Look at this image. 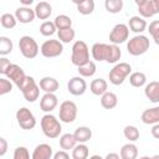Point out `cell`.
Segmentation results:
<instances>
[{"instance_id":"1","label":"cell","mask_w":159,"mask_h":159,"mask_svg":"<svg viewBox=\"0 0 159 159\" xmlns=\"http://www.w3.org/2000/svg\"><path fill=\"white\" fill-rule=\"evenodd\" d=\"M41 129H42V133L47 138L55 139V138L60 137L61 130H62V127H61L60 120L53 114L47 113V114H45L41 118Z\"/></svg>"},{"instance_id":"2","label":"cell","mask_w":159,"mask_h":159,"mask_svg":"<svg viewBox=\"0 0 159 159\" xmlns=\"http://www.w3.org/2000/svg\"><path fill=\"white\" fill-rule=\"evenodd\" d=\"M149 46H150L149 39L142 34H138L128 41L127 51L132 56H140V55H144L149 50Z\"/></svg>"},{"instance_id":"3","label":"cell","mask_w":159,"mask_h":159,"mask_svg":"<svg viewBox=\"0 0 159 159\" xmlns=\"http://www.w3.org/2000/svg\"><path fill=\"white\" fill-rule=\"evenodd\" d=\"M89 61V50L84 41L78 40L72 45V53H71V62L75 66H82Z\"/></svg>"},{"instance_id":"4","label":"cell","mask_w":159,"mask_h":159,"mask_svg":"<svg viewBox=\"0 0 159 159\" xmlns=\"http://www.w3.org/2000/svg\"><path fill=\"white\" fill-rule=\"evenodd\" d=\"M130 72H132V67L129 63L119 62L114 65L113 68L109 71V82L114 86H119L125 81V78L130 75Z\"/></svg>"},{"instance_id":"5","label":"cell","mask_w":159,"mask_h":159,"mask_svg":"<svg viewBox=\"0 0 159 159\" xmlns=\"http://www.w3.org/2000/svg\"><path fill=\"white\" fill-rule=\"evenodd\" d=\"M19 48H20L21 55L25 58H29V60L35 58L39 55V51H40L36 40L34 37H31V36H27V35L20 37V40H19Z\"/></svg>"},{"instance_id":"6","label":"cell","mask_w":159,"mask_h":159,"mask_svg":"<svg viewBox=\"0 0 159 159\" xmlns=\"http://www.w3.org/2000/svg\"><path fill=\"white\" fill-rule=\"evenodd\" d=\"M19 89L21 91L24 98L31 103L35 102L40 96V86H37L36 81L31 76H26V78L24 80V82Z\"/></svg>"},{"instance_id":"7","label":"cell","mask_w":159,"mask_h":159,"mask_svg":"<svg viewBox=\"0 0 159 159\" xmlns=\"http://www.w3.org/2000/svg\"><path fill=\"white\" fill-rule=\"evenodd\" d=\"M41 55L46 58L58 57L63 52V45L60 40H46L40 47Z\"/></svg>"},{"instance_id":"8","label":"cell","mask_w":159,"mask_h":159,"mask_svg":"<svg viewBox=\"0 0 159 159\" xmlns=\"http://www.w3.org/2000/svg\"><path fill=\"white\" fill-rule=\"evenodd\" d=\"M60 120L63 123H72L77 118V106L72 101H65L60 104L58 109Z\"/></svg>"},{"instance_id":"9","label":"cell","mask_w":159,"mask_h":159,"mask_svg":"<svg viewBox=\"0 0 159 159\" xmlns=\"http://www.w3.org/2000/svg\"><path fill=\"white\" fill-rule=\"evenodd\" d=\"M16 120H17L19 125L25 130L34 129L35 125H36V118H35L34 113L26 107H21L20 109H17Z\"/></svg>"},{"instance_id":"10","label":"cell","mask_w":159,"mask_h":159,"mask_svg":"<svg viewBox=\"0 0 159 159\" xmlns=\"http://www.w3.org/2000/svg\"><path fill=\"white\" fill-rule=\"evenodd\" d=\"M129 37V27L125 24H117L113 26L112 31L109 32V41L112 43L119 45L128 40Z\"/></svg>"},{"instance_id":"11","label":"cell","mask_w":159,"mask_h":159,"mask_svg":"<svg viewBox=\"0 0 159 159\" xmlns=\"http://www.w3.org/2000/svg\"><path fill=\"white\" fill-rule=\"evenodd\" d=\"M4 75H5L10 81H12V83H14L17 88H20V86L22 84L24 80L26 78V75H25L24 70H22L19 65H16V63H10V65L7 66V68L5 70Z\"/></svg>"},{"instance_id":"12","label":"cell","mask_w":159,"mask_h":159,"mask_svg":"<svg viewBox=\"0 0 159 159\" xmlns=\"http://www.w3.org/2000/svg\"><path fill=\"white\" fill-rule=\"evenodd\" d=\"M67 89L72 96H82L87 89V83L82 76H76L68 81Z\"/></svg>"},{"instance_id":"13","label":"cell","mask_w":159,"mask_h":159,"mask_svg":"<svg viewBox=\"0 0 159 159\" xmlns=\"http://www.w3.org/2000/svg\"><path fill=\"white\" fill-rule=\"evenodd\" d=\"M57 104H58L57 96L55 93H51V92H45V94L40 99V108L45 113L52 112L57 107Z\"/></svg>"},{"instance_id":"14","label":"cell","mask_w":159,"mask_h":159,"mask_svg":"<svg viewBox=\"0 0 159 159\" xmlns=\"http://www.w3.org/2000/svg\"><path fill=\"white\" fill-rule=\"evenodd\" d=\"M15 16H16L19 22H21V24H30V22H32L35 20L36 14H35V9H31L30 6H21V7L16 9Z\"/></svg>"},{"instance_id":"15","label":"cell","mask_w":159,"mask_h":159,"mask_svg":"<svg viewBox=\"0 0 159 159\" xmlns=\"http://www.w3.org/2000/svg\"><path fill=\"white\" fill-rule=\"evenodd\" d=\"M108 52H109V45L103 43V42H96L91 48V53H92L93 60H96L98 62L106 61L108 57Z\"/></svg>"},{"instance_id":"16","label":"cell","mask_w":159,"mask_h":159,"mask_svg":"<svg viewBox=\"0 0 159 159\" xmlns=\"http://www.w3.org/2000/svg\"><path fill=\"white\" fill-rule=\"evenodd\" d=\"M53 158V150L50 144L42 143L36 145L32 153V159H51Z\"/></svg>"},{"instance_id":"17","label":"cell","mask_w":159,"mask_h":159,"mask_svg":"<svg viewBox=\"0 0 159 159\" xmlns=\"http://www.w3.org/2000/svg\"><path fill=\"white\" fill-rule=\"evenodd\" d=\"M144 94L150 102L158 103L159 102V81H152L148 84H145Z\"/></svg>"},{"instance_id":"18","label":"cell","mask_w":159,"mask_h":159,"mask_svg":"<svg viewBox=\"0 0 159 159\" xmlns=\"http://www.w3.org/2000/svg\"><path fill=\"white\" fill-rule=\"evenodd\" d=\"M147 21L144 20V17L142 16H132L128 21V27L130 31H133L134 34H142L143 31L147 30Z\"/></svg>"},{"instance_id":"19","label":"cell","mask_w":159,"mask_h":159,"mask_svg":"<svg viewBox=\"0 0 159 159\" xmlns=\"http://www.w3.org/2000/svg\"><path fill=\"white\" fill-rule=\"evenodd\" d=\"M142 122L144 124H155L159 123V107L148 108L142 113Z\"/></svg>"},{"instance_id":"20","label":"cell","mask_w":159,"mask_h":159,"mask_svg":"<svg viewBox=\"0 0 159 159\" xmlns=\"http://www.w3.org/2000/svg\"><path fill=\"white\" fill-rule=\"evenodd\" d=\"M40 88L43 91V92H51V93H55L60 84H58V81L53 77H50V76H46V77H42L40 80Z\"/></svg>"},{"instance_id":"21","label":"cell","mask_w":159,"mask_h":159,"mask_svg":"<svg viewBox=\"0 0 159 159\" xmlns=\"http://www.w3.org/2000/svg\"><path fill=\"white\" fill-rule=\"evenodd\" d=\"M35 14L36 17L40 20H46L50 17V15L52 14V6L47 2V1H40L36 6H35Z\"/></svg>"},{"instance_id":"22","label":"cell","mask_w":159,"mask_h":159,"mask_svg":"<svg viewBox=\"0 0 159 159\" xmlns=\"http://www.w3.org/2000/svg\"><path fill=\"white\" fill-rule=\"evenodd\" d=\"M118 103V98H117V94L113 93V92H104L102 96H101V106L104 108V109H113Z\"/></svg>"},{"instance_id":"23","label":"cell","mask_w":159,"mask_h":159,"mask_svg":"<svg viewBox=\"0 0 159 159\" xmlns=\"http://www.w3.org/2000/svg\"><path fill=\"white\" fill-rule=\"evenodd\" d=\"M107 88H108V83L103 78H96L89 84V89L94 96H102L104 92H107Z\"/></svg>"},{"instance_id":"24","label":"cell","mask_w":159,"mask_h":159,"mask_svg":"<svg viewBox=\"0 0 159 159\" xmlns=\"http://www.w3.org/2000/svg\"><path fill=\"white\" fill-rule=\"evenodd\" d=\"M73 135H75L77 143H87L92 138V130L86 125H81V127L76 128Z\"/></svg>"},{"instance_id":"25","label":"cell","mask_w":159,"mask_h":159,"mask_svg":"<svg viewBox=\"0 0 159 159\" xmlns=\"http://www.w3.org/2000/svg\"><path fill=\"white\" fill-rule=\"evenodd\" d=\"M119 155L122 159H135L138 157V148L133 143H127L122 147Z\"/></svg>"},{"instance_id":"26","label":"cell","mask_w":159,"mask_h":159,"mask_svg":"<svg viewBox=\"0 0 159 159\" xmlns=\"http://www.w3.org/2000/svg\"><path fill=\"white\" fill-rule=\"evenodd\" d=\"M76 144H77V140H76L75 135L71 134V133H66V134H62L60 137V147H61V149L70 150V149H73Z\"/></svg>"},{"instance_id":"27","label":"cell","mask_w":159,"mask_h":159,"mask_svg":"<svg viewBox=\"0 0 159 159\" xmlns=\"http://www.w3.org/2000/svg\"><path fill=\"white\" fill-rule=\"evenodd\" d=\"M88 154H89V149L86 145V143H77L72 149L73 159H86L88 158Z\"/></svg>"},{"instance_id":"28","label":"cell","mask_w":159,"mask_h":159,"mask_svg":"<svg viewBox=\"0 0 159 159\" xmlns=\"http://www.w3.org/2000/svg\"><path fill=\"white\" fill-rule=\"evenodd\" d=\"M57 36H58V40L62 43H70L71 41L75 40L76 32H75V30L72 27H66V29L57 30Z\"/></svg>"},{"instance_id":"29","label":"cell","mask_w":159,"mask_h":159,"mask_svg":"<svg viewBox=\"0 0 159 159\" xmlns=\"http://www.w3.org/2000/svg\"><path fill=\"white\" fill-rule=\"evenodd\" d=\"M77 71H78L80 76H82V77H92L96 73L97 67H96V63L89 60L87 63H84L82 66H78Z\"/></svg>"},{"instance_id":"30","label":"cell","mask_w":159,"mask_h":159,"mask_svg":"<svg viewBox=\"0 0 159 159\" xmlns=\"http://www.w3.org/2000/svg\"><path fill=\"white\" fill-rule=\"evenodd\" d=\"M138 11H139V15H140L142 17H144V19L153 17V16L157 14V11H155V9H154V6H153L152 0H148V1L144 2L143 5L138 6Z\"/></svg>"},{"instance_id":"31","label":"cell","mask_w":159,"mask_h":159,"mask_svg":"<svg viewBox=\"0 0 159 159\" xmlns=\"http://www.w3.org/2000/svg\"><path fill=\"white\" fill-rule=\"evenodd\" d=\"M129 83L133 86V87H143L145 86L147 83V76L143 73V72H133L129 75Z\"/></svg>"},{"instance_id":"32","label":"cell","mask_w":159,"mask_h":159,"mask_svg":"<svg viewBox=\"0 0 159 159\" xmlns=\"http://www.w3.org/2000/svg\"><path fill=\"white\" fill-rule=\"evenodd\" d=\"M120 56H122V51L120 48L118 47V45L116 43H111L109 45V52H108V57L106 60V62L108 63H116L120 60Z\"/></svg>"},{"instance_id":"33","label":"cell","mask_w":159,"mask_h":159,"mask_svg":"<svg viewBox=\"0 0 159 159\" xmlns=\"http://www.w3.org/2000/svg\"><path fill=\"white\" fill-rule=\"evenodd\" d=\"M104 7L109 14H118L123 9V0H104Z\"/></svg>"},{"instance_id":"34","label":"cell","mask_w":159,"mask_h":159,"mask_svg":"<svg viewBox=\"0 0 159 159\" xmlns=\"http://www.w3.org/2000/svg\"><path fill=\"white\" fill-rule=\"evenodd\" d=\"M0 24H1V26L4 29H14L16 26V24H17V19H16L15 15L5 12L0 17Z\"/></svg>"},{"instance_id":"35","label":"cell","mask_w":159,"mask_h":159,"mask_svg":"<svg viewBox=\"0 0 159 159\" xmlns=\"http://www.w3.org/2000/svg\"><path fill=\"white\" fill-rule=\"evenodd\" d=\"M12 48H14L12 41L6 36H1L0 37V55L1 56H6V55L11 53Z\"/></svg>"},{"instance_id":"36","label":"cell","mask_w":159,"mask_h":159,"mask_svg":"<svg viewBox=\"0 0 159 159\" xmlns=\"http://www.w3.org/2000/svg\"><path fill=\"white\" fill-rule=\"evenodd\" d=\"M57 30H61V29H66V27H72V20L70 16L67 15H57L53 20Z\"/></svg>"},{"instance_id":"37","label":"cell","mask_w":159,"mask_h":159,"mask_svg":"<svg viewBox=\"0 0 159 159\" xmlns=\"http://www.w3.org/2000/svg\"><path fill=\"white\" fill-rule=\"evenodd\" d=\"M56 30H57V27H56L55 22H52V21H43V22L41 24V26H40V32H41V35H42V36H46V37L52 36V35L56 32Z\"/></svg>"},{"instance_id":"38","label":"cell","mask_w":159,"mask_h":159,"mask_svg":"<svg viewBox=\"0 0 159 159\" xmlns=\"http://www.w3.org/2000/svg\"><path fill=\"white\" fill-rule=\"evenodd\" d=\"M123 134L129 142H135L139 139V130L134 125H125L123 129Z\"/></svg>"},{"instance_id":"39","label":"cell","mask_w":159,"mask_h":159,"mask_svg":"<svg viewBox=\"0 0 159 159\" xmlns=\"http://www.w3.org/2000/svg\"><path fill=\"white\" fill-rule=\"evenodd\" d=\"M94 10V0H84L77 5V11L82 15H89Z\"/></svg>"},{"instance_id":"40","label":"cell","mask_w":159,"mask_h":159,"mask_svg":"<svg viewBox=\"0 0 159 159\" xmlns=\"http://www.w3.org/2000/svg\"><path fill=\"white\" fill-rule=\"evenodd\" d=\"M148 31L150 34V36L153 37L154 42L157 45H159V20H154L149 24V27H148Z\"/></svg>"},{"instance_id":"41","label":"cell","mask_w":159,"mask_h":159,"mask_svg":"<svg viewBox=\"0 0 159 159\" xmlns=\"http://www.w3.org/2000/svg\"><path fill=\"white\" fill-rule=\"evenodd\" d=\"M12 91V81H9L6 77L0 78V96H4L6 93H10Z\"/></svg>"},{"instance_id":"42","label":"cell","mask_w":159,"mask_h":159,"mask_svg":"<svg viewBox=\"0 0 159 159\" xmlns=\"http://www.w3.org/2000/svg\"><path fill=\"white\" fill-rule=\"evenodd\" d=\"M30 153L26 147H17L14 152V159H29Z\"/></svg>"},{"instance_id":"43","label":"cell","mask_w":159,"mask_h":159,"mask_svg":"<svg viewBox=\"0 0 159 159\" xmlns=\"http://www.w3.org/2000/svg\"><path fill=\"white\" fill-rule=\"evenodd\" d=\"M10 63H11V62H10L6 57H4V56H2V57L0 58V73H2V75H4L5 70L7 68V66H9Z\"/></svg>"},{"instance_id":"44","label":"cell","mask_w":159,"mask_h":159,"mask_svg":"<svg viewBox=\"0 0 159 159\" xmlns=\"http://www.w3.org/2000/svg\"><path fill=\"white\" fill-rule=\"evenodd\" d=\"M68 157H70V154L65 149H61V150H58L53 154V159H67Z\"/></svg>"},{"instance_id":"45","label":"cell","mask_w":159,"mask_h":159,"mask_svg":"<svg viewBox=\"0 0 159 159\" xmlns=\"http://www.w3.org/2000/svg\"><path fill=\"white\" fill-rule=\"evenodd\" d=\"M7 150V142L5 138H0V157H4Z\"/></svg>"},{"instance_id":"46","label":"cell","mask_w":159,"mask_h":159,"mask_svg":"<svg viewBox=\"0 0 159 159\" xmlns=\"http://www.w3.org/2000/svg\"><path fill=\"white\" fill-rule=\"evenodd\" d=\"M152 135L155 139H159V123L153 124V127H152Z\"/></svg>"},{"instance_id":"47","label":"cell","mask_w":159,"mask_h":159,"mask_svg":"<svg viewBox=\"0 0 159 159\" xmlns=\"http://www.w3.org/2000/svg\"><path fill=\"white\" fill-rule=\"evenodd\" d=\"M119 154H117V153H109V154H107L106 155V159H112V158H114V159H119Z\"/></svg>"},{"instance_id":"48","label":"cell","mask_w":159,"mask_h":159,"mask_svg":"<svg viewBox=\"0 0 159 159\" xmlns=\"http://www.w3.org/2000/svg\"><path fill=\"white\" fill-rule=\"evenodd\" d=\"M152 2H153V6H154L157 14H159V0H152Z\"/></svg>"},{"instance_id":"49","label":"cell","mask_w":159,"mask_h":159,"mask_svg":"<svg viewBox=\"0 0 159 159\" xmlns=\"http://www.w3.org/2000/svg\"><path fill=\"white\" fill-rule=\"evenodd\" d=\"M20 2H21L24 6H30V5L34 2V0H20Z\"/></svg>"},{"instance_id":"50","label":"cell","mask_w":159,"mask_h":159,"mask_svg":"<svg viewBox=\"0 0 159 159\" xmlns=\"http://www.w3.org/2000/svg\"><path fill=\"white\" fill-rule=\"evenodd\" d=\"M148 0H134V2L138 5V6H140V5H143L144 2H147Z\"/></svg>"},{"instance_id":"51","label":"cell","mask_w":159,"mask_h":159,"mask_svg":"<svg viewBox=\"0 0 159 159\" xmlns=\"http://www.w3.org/2000/svg\"><path fill=\"white\" fill-rule=\"evenodd\" d=\"M73 4H76V5H78V4H81V2H83L84 0H71Z\"/></svg>"}]
</instances>
